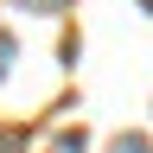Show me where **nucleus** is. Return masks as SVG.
<instances>
[{
  "instance_id": "nucleus-1",
  "label": "nucleus",
  "mask_w": 153,
  "mask_h": 153,
  "mask_svg": "<svg viewBox=\"0 0 153 153\" xmlns=\"http://www.w3.org/2000/svg\"><path fill=\"white\" fill-rule=\"evenodd\" d=\"M108 153H153V147H147V140H140V134H121V140H115V147H108Z\"/></svg>"
},
{
  "instance_id": "nucleus-2",
  "label": "nucleus",
  "mask_w": 153,
  "mask_h": 153,
  "mask_svg": "<svg viewBox=\"0 0 153 153\" xmlns=\"http://www.w3.org/2000/svg\"><path fill=\"white\" fill-rule=\"evenodd\" d=\"M13 64V38H0V70H7Z\"/></svg>"
},
{
  "instance_id": "nucleus-3",
  "label": "nucleus",
  "mask_w": 153,
  "mask_h": 153,
  "mask_svg": "<svg viewBox=\"0 0 153 153\" xmlns=\"http://www.w3.org/2000/svg\"><path fill=\"white\" fill-rule=\"evenodd\" d=\"M26 7H38V13H57V7H64V0H26Z\"/></svg>"
},
{
  "instance_id": "nucleus-4",
  "label": "nucleus",
  "mask_w": 153,
  "mask_h": 153,
  "mask_svg": "<svg viewBox=\"0 0 153 153\" xmlns=\"http://www.w3.org/2000/svg\"><path fill=\"white\" fill-rule=\"evenodd\" d=\"M0 153H13V147H0Z\"/></svg>"
}]
</instances>
